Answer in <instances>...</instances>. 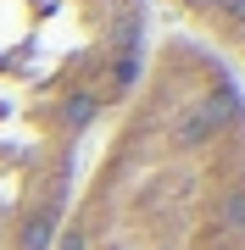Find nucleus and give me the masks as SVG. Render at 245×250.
Wrapping results in <instances>:
<instances>
[{"label": "nucleus", "mask_w": 245, "mask_h": 250, "mask_svg": "<svg viewBox=\"0 0 245 250\" xmlns=\"http://www.w3.org/2000/svg\"><path fill=\"white\" fill-rule=\"evenodd\" d=\"M50 250H245V89L206 45H151Z\"/></svg>", "instance_id": "f257e3e1"}, {"label": "nucleus", "mask_w": 245, "mask_h": 250, "mask_svg": "<svg viewBox=\"0 0 245 250\" xmlns=\"http://www.w3.org/2000/svg\"><path fill=\"white\" fill-rule=\"evenodd\" d=\"M151 56V0H0V250H50L84 150Z\"/></svg>", "instance_id": "f03ea898"}, {"label": "nucleus", "mask_w": 245, "mask_h": 250, "mask_svg": "<svg viewBox=\"0 0 245 250\" xmlns=\"http://www.w3.org/2000/svg\"><path fill=\"white\" fill-rule=\"evenodd\" d=\"M167 6L190 22L195 45H206L245 89V0H167Z\"/></svg>", "instance_id": "7ed1b4c3"}]
</instances>
